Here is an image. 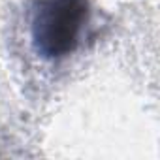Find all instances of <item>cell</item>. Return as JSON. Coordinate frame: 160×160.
<instances>
[{"instance_id": "obj_1", "label": "cell", "mask_w": 160, "mask_h": 160, "mask_svg": "<svg viewBox=\"0 0 160 160\" xmlns=\"http://www.w3.org/2000/svg\"><path fill=\"white\" fill-rule=\"evenodd\" d=\"M89 12V0H36L30 12V38L38 57H70L81 42Z\"/></svg>"}]
</instances>
